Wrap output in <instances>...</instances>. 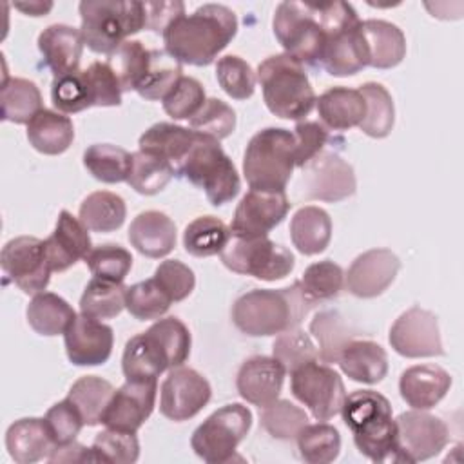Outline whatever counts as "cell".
Wrapping results in <instances>:
<instances>
[{
	"mask_svg": "<svg viewBox=\"0 0 464 464\" xmlns=\"http://www.w3.org/2000/svg\"><path fill=\"white\" fill-rule=\"evenodd\" d=\"M366 102L364 120L359 123V129L372 138H386L395 123V107L392 94L384 85L377 82H366L359 87Z\"/></svg>",
	"mask_w": 464,
	"mask_h": 464,
	"instance_id": "f6af8a7d",
	"label": "cell"
},
{
	"mask_svg": "<svg viewBox=\"0 0 464 464\" xmlns=\"http://www.w3.org/2000/svg\"><path fill=\"white\" fill-rule=\"evenodd\" d=\"M158 49H147L140 40H125L114 53L109 54L107 63L114 71L123 92L138 91L152 71Z\"/></svg>",
	"mask_w": 464,
	"mask_h": 464,
	"instance_id": "d6a6232c",
	"label": "cell"
},
{
	"mask_svg": "<svg viewBox=\"0 0 464 464\" xmlns=\"http://www.w3.org/2000/svg\"><path fill=\"white\" fill-rule=\"evenodd\" d=\"M192 337L183 321L170 315L130 337L121 357L127 381L158 379L165 370L183 366L190 355Z\"/></svg>",
	"mask_w": 464,
	"mask_h": 464,
	"instance_id": "7a4b0ae2",
	"label": "cell"
},
{
	"mask_svg": "<svg viewBox=\"0 0 464 464\" xmlns=\"http://www.w3.org/2000/svg\"><path fill=\"white\" fill-rule=\"evenodd\" d=\"M45 422L53 435L54 446L72 442L83 426V419L76 406L65 397L63 401L53 404L45 413Z\"/></svg>",
	"mask_w": 464,
	"mask_h": 464,
	"instance_id": "94428289",
	"label": "cell"
},
{
	"mask_svg": "<svg viewBox=\"0 0 464 464\" xmlns=\"http://www.w3.org/2000/svg\"><path fill=\"white\" fill-rule=\"evenodd\" d=\"M216 78L219 87L234 100H246L256 91L254 69L236 54H227L218 60Z\"/></svg>",
	"mask_w": 464,
	"mask_h": 464,
	"instance_id": "db71d44e",
	"label": "cell"
},
{
	"mask_svg": "<svg viewBox=\"0 0 464 464\" xmlns=\"http://www.w3.org/2000/svg\"><path fill=\"white\" fill-rule=\"evenodd\" d=\"M25 315L27 323L36 334L51 337L65 334L69 324L74 321L76 312L58 294L40 292L29 301Z\"/></svg>",
	"mask_w": 464,
	"mask_h": 464,
	"instance_id": "d590c367",
	"label": "cell"
},
{
	"mask_svg": "<svg viewBox=\"0 0 464 464\" xmlns=\"http://www.w3.org/2000/svg\"><path fill=\"white\" fill-rule=\"evenodd\" d=\"M310 334L317 343L321 362H337L343 348L353 339V332L337 310H323L310 321Z\"/></svg>",
	"mask_w": 464,
	"mask_h": 464,
	"instance_id": "74e56055",
	"label": "cell"
},
{
	"mask_svg": "<svg viewBox=\"0 0 464 464\" xmlns=\"http://www.w3.org/2000/svg\"><path fill=\"white\" fill-rule=\"evenodd\" d=\"M83 45L85 42L80 29L65 24H53L38 36V49L44 56V63L53 71L54 78L80 69Z\"/></svg>",
	"mask_w": 464,
	"mask_h": 464,
	"instance_id": "484cf974",
	"label": "cell"
},
{
	"mask_svg": "<svg viewBox=\"0 0 464 464\" xmlns=\"http://www.w3.org/2000/svg\"><path fill=\"white\" fill-rule=\"evenodd\" d=\"M156 283L170 297L172 303H179L188 297L196 286V277L192 268L178 259H165L154 272Z\"/></svg>",
	"mask_w": 464,
	"mask_h": 464,
	"instance_id": "91938a15",
	"label": "cell"
},
{
	"mask_svg": "<svg viewBox=\"0 0 464 464\" xmlns=\"http://www.w3.org/2000/svg\"><path fill=\"white\" fill-rule=\"evenodd\" d=\"M53 105L63 114H74L89 107H96V94L87 69L63 74L53 80Z\"/></svg>",
	"mask_w": 464,
	"mask_h": 464,
	"instance_id": "ee69618b",
	"label": "cell"
},
{
	"mask_svg": "<svg viewBox=\"0 0 464 464\" xmlns=\"http://www.w3.org/2000/svg\"><path fill=\"white\" fill-rule=\"evenodd\" d=\"M301 169L299 188L304 190L308 199L337 203L355 194L353 167L337 152L323 150Z\"/></svg>",
	"mask_w": 464,
	"mask_h": 464,
	"instance_id": "5bb4252c",
	"label": "cell"
},
{
	"mask_svg": "<svg viewBox=\"0 0 464 464\" xmlns=\"http://www.w3.org/2000/svg\"><path fill=\"white\" fill-rule=\"evenodd\" d=\"M290 392L304 404L315 420H330L341 413L346 390L341 375L319 359L310 361L290 373Z\"/></svg>",
	"mask_w": 464,
	"mask_h": 464,
	"instance_id": "7c38bea8",
	"label": "cell"
},
{
	"mask_svg": "<svg viewBox=\"0 0 464 464\" xmlns=\"http://www.w3.org/2000/svg\"><path fill=\"white\" fill-rule=\"evenodd\" d=\"M290 239L304 254H321L332 239V219L328 212L315 205L301 207L290 221Z\"/></svg>",
	"mask_w": 464,
	"mask_h": 464,
	"instance_id": "e575fe53",
	"label": "cell"
},
{
	"mask_svg": "<svg viewBox=\"0 0 464 464\" xmlns=\"http://www.w3.org/2000/svg\"><path fill=\"white\" fill-rule=\"evenodd\" d=\"M397 442L402 462H419L439 455L448 440L446 422L426 410H410L395 419Z\"/></svg>",
	"mask_w": 464,
	"mask_h": 464,
	"instance_id": "9a60e30c",
	"label": "cell"
},
{
	"mask_svg": "<svg viewBox=\"0 0 464 464\" xmlns=\"http://www.w3.org/2000/svg\"><path fill=\"white\" fill-rule=\"evenodd\" d=\"M361 20L335 29L326 36L319 65L332 76H352L368 67L361 40Z\"/></svg>",
	"mask_w": 464,
	"mask_h": 464,
	"instance_id": "cb8c5ba5",
	"label": "cell"
},
{
	"mask_svg": "<svg viewBox=\"0 0 464 464\" xmlns=\"http://www.w3.org/2000/svg\"><path fill=\"white\" fill-rule=\"evenodd\" d=\"M272 353L283 364L286 373H292L299 366L319 359L317 346L314 344L312 337L299 326L279 334L272 344Z\"/></svg>",
	"mask_w": 464,
	"mask_h": 464,
	"instance_id": "f5cc1de1",
	"label": "cell"
},
{
	"mask_svg": "<svg viewBox=\"0 0 464 464\" xmlns=\"http://www.w3.org/2000/svg\"><path fill=\"white\" fill-rule=\"evenodd\" d=\"M127 216V207L121 196L109 190H96L89 194L82 205L78 218L92 232H114Z\"/></svg>",
	"mask_w": 464,
	"mask_h": 464,
	"instance_id": "f35d334b",
	"label": "cell"
},
{
	"mask_svg": "<svg viewBox=\"0 0 464 464\" xmlns=\"http://www.w3.org/2000/svg\"><path fill=\"white\" fill-rule=\"evenodd\" d=\"M210 397L212 388L201 373L187 366H178L161 382L160 411L174 422L188 420L207 406Z\"/></svg>",
	"mask_w": 464,
	"mask_h": 464,
	"instance_id": "2e32d148",
	"label": "cell"
},
{
	"mask_svg": "<svg viewBox=\"0 0 464 464\" xmlns=\"http://www.w3.org/2000/svg\"><path fill=\"white\" fill-rule=\"evenodd\" d=\"M85 263L94 277L121 283L130 272L132 256L127 248L107 243V245L94 246L85 257Z\"/></svg>",
	"mask_w": 464,
	"mask_h": 464,
	"instance_id": "9f6ffc18",
	"label": "cell"
},
{
	"mask_svg": "<svg viewBox=\"0 0 464 464\" xmlns=\"http://www.w3.org/2000/svg\"><path fill=\"white\" fill-rule=\"evenodd\" d=\"M49 462H92L91 448L78 444L76 440L54 446L47 457Z\"/></svg>",
	"mask_w": 464,
	"mask_h": 464,
	"instance_id": "03108f58",
	"label": "cell"
},
{
	"mask_svg": "<svg viewBox=\"0 0 464 464\" xmlns=\"http://www.w3.org/2000/svg\"><path fill=\"white\" fill-rule=\"evenodd\" d=\"M451 388V375L437 364L410 366L401 373L399 392L413 410H430L439 404Z\"/></svg>",
	"mask_w": 464,
	"mask_h": 464,
	"instance_id": "d4e9b609",
	"label": "cell"
},
{
	"mask_svg": "<svg viewBox=\"0 0 464 464\" xmlns=\"http://www.w3.org/2000/svg\"><path fill=\"white\" fill-rule=\"evenodd\" d=\"M259 422L270 437L279 440H292L308 424V415L294 402L286 399H276L274 402L263 406Z\"/></svg>",
	"mask_w": 464,
	"mask_h": 464,
	"instance_id": "c3c4849f",
	"label": "cell"
},
{
	"mask_svg": "<svg viewBox=\"0 0 464 464\" xmlns=\"http://www.w3.org/2000/svg\"><path fill=\"white\" fill-rule=\"evenodd\" d=\"M257 82L268 111L283 120L301 121L315 105V92L301 62L272 54L257 67Z\"/></svg>",
	"mask_w": 464,
	"mask_h": 464,
	"instance_id": "5b68a950",
	"label": "cell"
},
{
	"mask_svg": "<svg viewBox=\"0 0 464 464\" xmlns=\"http://www.w3.org/2000/svg\"><path fill=\"white\" fill-rule=\"evenodd\" d=\"M156 392L158 379L125 381V384L114 392L102 424L112 430L136 433L154 410Z\"/></svg>",
	"mask_w": 464,
	"mask_h": 464,
	"instance_id": "d6986e66",
	"label": "cell"
},
{
	"mask_svg": "<svg viewBox=\"0 0 464 464\" xmlns=\"http://www.w3.org/2000/svg\"><path fill=\"white\" fill-rule=\"evenodd\" d=\"M295 138V167H304L330 140L328 129L319 121H297L294 129Z\"/></svg>",
	"mask_w": 464,
	"mask_h": 464,
	"instance_id": "6125c7cd",
	"label": "cell"
},
{
	"mask_svg": "<svg viewBox=\"0 0 464 464\" xmlns=\"http://www.w3.org/2000/svg\"><path fill=\"white\" fill-rule=\"evenodd\" d=\"M80 9V33L85 45L100 54L114 53L130 34L145 29L143 2L83 0Z\"/></svg>",
	"mask_w": 464,
	"mask_h": 464,
	"instance_id": "52a82bcc",
	"label": "cell"
},
{
	"mask_svg": "<svg viewBox=\"0 0 464 464\" xmlns=\"http://www.w3.org/2000/svg\"><path fill=\"white\" fill-rule=\"evenodd\" d=\"M219 256L228 270L263 281L283 279L294 270L295 265L294 254L286 246L268 239V236H232Z\"/></svg>",
	"mask_w": 464,
	"mask_h": 464,
	"instance_id": "8fae6325",
	"label": "cell"
},
{
	"mask_svg": "<svg viewBox=\"0 0 464 464\" xmlns=\"http://www.w3.org/2000/svg\"><path fill=\"white\" fill-rule=\"evenodd\" d=\"M341 413L364 457L373 462H402L392 404L382 393L355 390L346 395Z\"/></svg>",
	"mask_w": 464,
	"mask_h": 464,
	"instance_id": "277c9868",
	"label": "cell"
},
{
	"mask_svg": "<svg viewBox=\"0 0 464 464\" xmlns=\"http://www.w3.org/2000/svg\"><path fill=\"white\" fill-rule=\"evenodd\" d=\"M27 140L42 154L56 156L65 152L74 140V127L69 116L42 109L27 123Z\"/></svg>",
	"mask_w": 464,
	"mask_h": 464,
	"instance_id": "836d02e7",
	"label": "cell"
},
{
	"mask_svg": "<svg viewBox=\"0 0 464 464\" xmlns=\"http://www.w3.org/2000/svg\"><path fill=\"white\" fill-rule=\"evenodd\" d=\"M5 446L16 464H33L49 457L54 440L45 419L25 417L7 428Z\"/></svg>",
	"mask_w": 464,
	"mask_h": 464,
	"instance_id": "f1b7e54d",
	"label": "cell"
},
{
	"mask_svg": "<svg viewBox=\"0 0 464 464\" xmlns=\"http://www.w3.org/2000/svg\"><path fill=\"white\" fill-rule=\"evenodd\" d=\"M299 455L308 464L334 462L341 451V435L328 422L306 424L295 437Z\"/></svg>",
	"mask_w": 464,
	"mask_h": 464,
	"instance_id": "7dc6e473",
	"label": "cell"
},
{
	"mask_svg": "<svg viewBox=\"0 0 464 464\" xmlns=\"http://www.w3.org/2000/svg\"><path fill=\"white\" fill-rule=\"evenodd\" d=\"M232 232L216 216H199L190 221L183 232V246L190 256L208 257L221 254L230 241Z\"/></svg>",
	"mask_w": 464,
	"mask_h": 464,
	"instance_id": "60d3db41",
	"label": "cell"
},
{
	"mask_svg": "<svg viewBox=\"0 0 464 464\" xmlns=\"http://www.w3.org/2000/svg\"><path fill=\"white\" fill-rule=\"evenodd\" d=\"M45 256L53 272H63L92 250L89 228L69 210H62L53 234L44 239Z\"/></svg>",
	"mask_w": 464,
	"mask_h": 464,
	"instance_id": "7402d4cb",
	"label": "cell"
},
{
	"mask_svg": "<svg viewBox=\"0 0 464 464\" xmlns=\"http://www.w3.org/2000/svg\"><path fill=\"white\" fill-rule=\"evenodd\" d=\"M285 192H261L250 188L239 201L230 232L237 237H263L276 228L290 210Z\"/></svg>",
	"mask_w": 464,
	"mask_h": 464,
	"instance_id": "ac0fdd59",
	"label": "cell"
},
{
	"mask_svg": "<svg viewBox=\"0 0 464 464\" xmlns=\"http://www.w3.org/2000/svg\"><path fill=\"white\" fill-rule=\"evenodd\" d=\"M317 114L326 129L348 130L359 127L366 114V102L359 89L330 87L315 100Z\"/></svg>",
	"mask_w": 464,
	"mask_h": 464,
	"instance_id": "4dcf8cb0",
	"label": "cell"
},
{
	"mask_svg": "<svg viewBox=\"0 0 464 464\" xmlns=\"http://www.w3.org/2000/svg\"><path fill=\"white\" fill-rule=\"evenodd\" d=\"M114 392L116 390L109 381L98 375H83L72 382L67 399L80 411L83 424L96 426L102 422Z\"/></svg>",
	"mask_w": 464,
	"mask_h": 464,
	"instance_id": "ab89813d",
	"label": "cell"
},
{
	"mask_svg": "<svg viewBox=\"0 0 464 464\" xmlns=\"http://www.w3.org/2000/svg\"><path fill=\"white\" fill-rule=\"evenodd\" d=\"M274 34L285 54L317 65L324 49V31L314 2H281L272 20Z\"/></svg>",
	"mask_w": 464,
	"mask_h": 464,
	"instance_id": "9c48e42d",
	"label": "cell"
},
{
	"mask_svg": "<svg viewBox=\"0 0 464 464\" xmlns=\"http://www.w3.org/2000/svg\"><path fill=\"white\" fill-rule=\"evenodd\" d=\"M337 364L346 377L364 384L381 382L388 373V355L384 348L366 339L348 341L337 359Z\"/></svg>",
	"mask_w": 464,
	"mask_h": 464,
	"instance_id": "f546056e",
	"label": "cell"
},
{
	"mask_svg": "<svg viewBox=\"0 0 464 464\" xmlns=\"http://www.w3.org/2000/svg\"><path fill=\"white\" fill-rule=\"evenodd\" d=\"M4 274L25 294H40L51 279V266L45 256V245L33 236H20L7 241L0 254Z\"/></svg>",
	"mask_w": 464,
	"mask_h": 464,
	"instance_id": "4fadbf2b",
	"label": "cell"
},
{
	"mask_svg": "<svg viewBox=\"0 0 464 464\" xmlns=\"http://www.w3.org/2000/svg\"><path fill=\"white\" fill-rule=\"evenodd\" d=\"M129 241L147 257H165L176 246V225L165 212L145 210L132 219Z\"/></svg>",
	"mask_w": 464,
	"mask_h": 464,
	"instance_id": "83f0119b",
	"label": "cell"
},
{
	"mask_svg": "<svg viewBox=\"0 0 464 464\" xmlns=\"http://www.w3.org/2000/svg\"><path fill=\"white\" fill-rule=\"evenodd\" d=\"M237 33L234 11L223 4H205L192 14H179L165 31V53L178 63L208 65Z\"/></svg>",
	"mask_w": 464,
	"mask_h": 464,
	"instance_id": "6da1fadb",
	"label": "cell"
},
{
	"mask_svg": "<svg viewBox=\"0 0 464 464\" xmlns=\"http://www.w3.org/2000/svg\"><path fill=\"white\" fill-rule=\"evenodd\" d=\"M91 451L92 462L132 464L140 457V442L132 431L105 428L94 437Z\"/></svg>",
	"mask_w": 464,
	"mask_h": 464,
	"instance_id": "681fc988",
	"label": "cell"
},
{
	"mask_svg": "<svg viewBox=\"0 0 464 464\" xmlns=\"http://www.w3.org/2000/svg\"><path fill=\"white\" fill-rule=\"evenodd\" d=\"M297 283L310 301H328L337 297L339 292L343 290L344 272L337 263L324 259L306 266Z\"/></svg>",
	"mask_w": 464,
	"mask_h": 464,
	"instance_id": "f907efd6",
	"label": "cell"
},
{
	"mask_svg": "<svg viewBox=\"0 0 464 464\" xmlns=\"http://www.w3.org/2000/svg\"><path fill=\"white\" fill-rule=\"evenodd\" d=\"M14 7L29 16H42L53 9V4L51 2H45V4L44 2H29V4L18 2V4H14Z\"/></svg>",
	"mask_w": 464,
	"mask_h": 464,
	"instance_id": "003e7915",
	"label": "cell"
},
{
	"mask_svg": "<svg viewBox=\"0 0 464 464\" xmlns=\"http://www.w3.org/2000/svg\"><path fill=\"white\" fill-rule=\"evenodd\" d=\"M125 292L121 283L92 277L80 297V312L98 321L112 319L125 308Z\"/></svg>",
	"mask_w": 464,
	"mask_h": 464,
	"instance_id": "b9f144b4",
	"label": "cell"
},
{
	"mask_svg": "<svg viewBox=\"0 0 464 464\" xmlns=\"http://www.w3.org/2000/svg\"><path fill=\"white\" fill-rule=\"evenodd\" d=\"M132 154L111 143H94L83 152L85 169L103 183L127 181L130 172Z\"/></svg>",
	"mask_w": 464,
	"mask_h": 464,
	"instance_id": "bcb514c9",
	"label": "cell"
},
{
	"mask_svg": "<svg viewBox=\"0 0 464 464\" xmlns=\"http://www.w3.org/2000/svg\"><path fill=\"white\" fill-rule=\"evenodd\" d=\"M314 306L295 281L285 288H256L239 295L232 306V321L250 337L279 335L297 328Z\"/></svg>",
	"mask_w": 464,
	"mask_h": 464,
	"instance_id": "3957f363",
	"label": "cell"
},
{
	"mask_svg": "<svg viewBox=\"0 0 464 464\" xmlns=\"http://www.w3.org/2000/svg\"><path fill=\"white\" fill-rule=\"evenodd\" d=\"M252 413L239 402L225 404L208 415L192 433L190 446L208 464H223L234 459L236 448L248 435Z\"/></svg>",
	"mask_w": 464,
	"mask_h": 464,
	"instance_id": "30bf717a",
	"label": "cell"
},
{
	"mask_svg": "<svg viewBox=\"0 0 464 464\" xmlns=\"http://www.w3.org/2000/svg\"><path fill=\"white\" fill-rule=\"evenodd\" d=\"M399 268L401 261L390 248H372L352 261L344 285L355 297H377L393 283Z\"/></svg>",
	"mask_w": 464,
	"mask_h": 464,
	"instance_id": "ffe728a7",
	"label": "cell"
},
{
	"mask_svg": "<svg viewBox=\"0 0 464 464\" xmlns=\"http://www.w3.org/2000/svg\"><path fill=\"white\" fill-rule=\"evenodd\" d=\"M176 176L188 179L194 187L205 190L214 207H221L239 194L241 179L219 141L199 134L187 158L176 170Z\"/></svg>",
	"mask_w": 464,
	"mask_h": 464,
	"instance_id": "ba28073f",
	"label": "cell"
},
{
	"mask_svg": "<svg viewBox=\"0 0 464 464\" xmlns=\"http://www.w3.org/2000/svg\"><path fill=\"white\" fill-rule=\"evenodd\" d=\"M94 92H96V107H114L121 103V87L120 82L107 62H92L85 67Z\"/></svg>",
	"mask_w": 464,
	"mask_h": 464,
	"instance_id": "be15d7a7",
	"label": "cell"
},
{
	"mask_svg": "<svg viewBox=\"0 0 464 464\" xmlns=\"http://www.w3.org/2000/svg\"><path fill=\"white\" fill-rule=\"evenodd\" d=\"M359 31L370 67L392 69L406 56V38L395 24L370 18L361 22Z\"/></svg>",
	"mask_w": 464,
	"mask_h": 464,
	"instance_id": "4316f807",
	"label": "cell"
},
{
	"mask_svg": "<svg viewBox=\"0 0 464 464\" xmlns=\"http://www.w3.org/2000/svg\"><path fill=\"white\" fill-rule=\"evenodd\" d=\"M176 176L174 167L158 154L147 150L132 152L130 172L127 183L140 194L152 196L161 192L169 181Z\"/></svg>",
	"mask_w": 464,
	"mask_h": 464,
	"instance_id": "7bdbcfd3",
	"label": "cell"
},
{
	"mask_svg": "<svg viewBox=\"0 0 464 464\" xmlns=\"http://www.w3.org/2000/svg\"><path fill=\"white\" fill-rule=\"evenodd\" d=\"M188 121L192 130L219 141L234 132L236 112L228 103L221 102L219 98H208Z\"/></svg>",
	"mask_w": 464,
	"mask_h": 464,
	"instance_id": "11a10c76",
	"label": "cell"
},
{
	"mask_svg": "<svg viewBox=\"0 0 464 464\" xmlns=\"http://www.w3.org/2000/svg\"><path fill=\"white\" fill-rule=\"evenodd\" d=\"M183 76L181 63H178L172 56H169L165 51H158L156 62L152 65L150 74L143 82V85L136 91L145 100H163L172 87L178 83V80Z\"/></svg>",
	"mask_w": 464,
	"mask_h": 464,
	"instance_id": "680465c9",
	"label": "cell"
},
{
	"mask_svg": "<svg viewBox=\"0 0 464 464\" xmlns=\"http://www.w3.org/2000/svg\"><path fill=\"white\" fill-rule=\"evenodd\" d=\"M392 348L410 359L442 355V341L435 314L420 306H411L402 312L390 328Z\"/></svg>",
	"mask_w": 464,
	"mask_h": 464,
	"instance_id": "e0dca14e",
	"label": "cell"
},
{
	"mask_svg": "<svg viewBox=\"0 0 464 464\" xmlns=\"http://www.w3.org/2000/svg\"><path fill=\"white\" fill-rule=\"evenodd\" d=\"M145 9V29L161 33L179 16L185 14V4L174 2H143Z\"/></svg>",
	"mask_w": 464,
	"mask_h": 464,
	"instance_id": "e7e4bbea",
	"label": "cell"
},
{
	"mask_svg": "<svg viewBox=\"0 0 464 464\" xmlns=\"http://www.w3.org/2000/svg\"><path fill=\"white\" fill-rule=\"evenodd\" d=\"M198 138H199V132L192 129L160 121L149 127L140 136L138 145H140V150H147L161 156L174 167V170H178V167L187 158L188 150L192 149Z\"/></svg>",
	"mask_w": 464,
	"mask_h": 464,
	"instance_id": "1f68e13d",
	"label": "cell"
},
{
	"mask_svg": "<svg viewBox=\"0 0 464 464\" xmlns=\"http://www.w3.org/2000/svg\"><path fill=\"white\" fill-rule=\"evenodd\" d=\"M205 89L192 76H181L163 98V111L174 120H190L205 103Z\"/></svg>",
	"mask_w": 464,
	"mask_h": 464,
	"instance_id": "6f0895ef",
	"label": "cell"
},
{
	"mask_svg": "<svg viewBox=\"0 0 464 464\" xmlns=\"http://www.w3.org/2000/svg\"><path fill=\"white\" fill-rule=\"evenodd\" d=\"M285 375L286 372L276 357L254 355L241 364L236 386L246 402L263 408L279 397Z\"/></svg>",
	"mask_w": 464,
	"mask_h": 464,
	"instance_id": "603a6c76",
	"label": "cell"
},
{
	"mask_svg": "<svg viewBox=\"0 0 464 464\" xmlns=\"http://www.w3.org/2000/svg\"><path fill=\"white\" fill-rule=\"evenodd\" d=\"M294 167V132L281 127H266L250 138L243 156V174L250 188L285 192Z\"/></svg>",
	"mask_w": 464,
	"mask_h": 464,
	"instance_id": "8992f818",
	"label": "cell"
},
{
	"mask_svg": "<svg viewBox=\"0 0 464 464\" xmlns=\"http://www.w3.org/2000/svg\"><path fill=\"white\" fill-rule=\"evenodd\" d=\"M170 297L161 290L154 277L127 286L125 308L140 321L160 319L170 308Z\"/></svg>",
	"mask_w": 464,
	"mask_h": 464,
	"instance_id": "816d5d0a",
	"label": "cell"
},
{
	"mask_svg": "<svg viewBox=\"0 0 464 464\" xmlns=\"http://www.w3.org/2000/svg\"><path fill=\"white\" fill-rule=\"evenodd\" d=\"M65 352L76 366H98L107 362L112 353V328L98 319L76 315L63 334Z\"/></svg>",
	"mask_w": 464,
	"mask_h": 464,
	"instance_id": "44dd1931",
	"label": "cell"
},
{
	"mask_svg": "<svg viewBox=\"0 0 464 464\" xmlns=\"http://www.w3.org/2000/svg\"><path fill=\"white\" fill-rule=\"evenodd\" d=\"M2 120L13 123H29L42 111V94L34 82L5 76L0 89Z\"/></svg>",
	"mask_w": 464,
	"mask_h": 464,
	"instance_id": "8d00e7d4",
	"label": "cell"
}]
</instances>
